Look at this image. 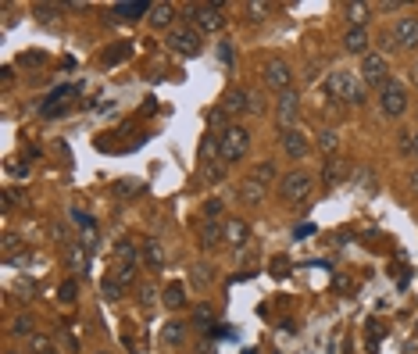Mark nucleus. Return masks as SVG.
I'll return each instance as SVG.
<instances>
[{"label":"nucleus","mask_w":418,"mask_h":354,"mask_svg":"<svg viewBox=\"0 0 418 354\" xmlns=\"http://www.w3.org/2000/svg\"><path fill=\"white\" fill-rule=\"evenodd\" d=\"M325 90L332 100H340V104H350V108H358V104L368 100V86L361 82L358 68H332L325 75Z\"/></svg>","instance_id":"nucleus-1"},{"label":"nucleus","mask_w":418,"mask_h":354,"mask_svg":"<svg viewBox=\"0 0 418 354\" xmlns=\"http://www.w3.org/2000/svg\"><path fill=\"white\" fill-rule=\"evenodd\" d=\"M250 151V129L240 126V122H233V126H225L218 133V154L225 165H240Z\"/></svg>","instance_id":"nucleus-2"},{"label":"nucleus","mask_w":418,"mask_h":354,"mask_svg":"<svg viewBox=\"0 0 418 354\" xmlns=\"http://www.w3.org/2000/svg\"><path fill=\"white\" fill-rule=\"evenodd\" d=\"M186 26H193L200 36H215L225 29V8L222 4H190L186 8Z\"/></svg>","instance_id":"nucleus-3"},{"label":"nucleus","mask_w":418,"mask_h":354,"mask_svg":"<svg viewBox=\"0 0 418 354\" xmlns=\"http://www.w3.org/2000/svg\"><path fill=\"white\" fill-rule=\"evenodd\" d=\"M311 186H315V176L304 172V169H294L279 179V197L286 204H304L311 197Z\"/></svg>","instance_id":"nucleus-4"},{"label":"nucleus","mask_w":418,"mask_h":354,"mask_svg":"<svg viewBox=\"0 0 418 354\" xmlns=\"http://www.w3.org/2000/svg\"><path fill=\"white\" fill-rule=\"evenodd\" d=\"M408 108H411L408 86H404V82H397V79H390L386 86L379 90V111L386 118H401V115H408Z\"/></svg>","instance_id":"nucleus-5"},{"label":"nucleus","mask_w":418,"mask_h":354,"mask_svg":"<svg viewBox=\"0 0 418 354\" xmlns=\"http://www.w3.org/2000/svg\"><path fill=\"white\" fill-rule=\"evenodd\" d=\"M358 75H361V82H365L368 90H383L386 82L393 79V75H390V61H386L379 50H372V54H365V57H361Z\"/></svg>","instance_id":"nucleus-6"},{"label":"nucleus","mask_w":418,"mask_h":354,"mask_svg":"<svg viewBox=\"0 0 418 354\" xmlns=\"http://www.w3.org/2000/svg\"><path fill=\"white\" fill-rule=\"evenodd\" d=\"M261 82L268 90H276V93L294 90V68H289V61L286 57H268L261 65Z\"/></svg>","instance_id":"nucleus-7"},{"label":"nucleus","mask_w":418,"mask_h":354,"mask_svg":"<svg viewBox=\"0 0 418 354\" xmlns=\"http://www.w3.org/2000/svg\"><path fill=\"white\" fill-rule=\"evenodd\" d=\"M164 44H169V50L179 54V57H197V54L204 50V36H200L193 26H175Z\"/></svg>","instance_id":"nucleus-8"},{"label":"nucleus","mask_w":418,"mask_h":354,"mask_svg":"<svg viewBox=\"0 0 418 354\" xmlns=\"http://www.w3.org/2000/svg\"><path fill=\"white\" fill-rule=\"evenodd\" d=\"M297 118H301V97H297V90L279 93V100H276V126H279V133L294 129Z\"/></svg>","instance_id":"nucleus-9"},{"label":"nucleus","mask_w":418,"mask_h":354,"mask_svg":"<svg viewBox=\"0 0 418 354\" xmlns=\"http://www.w3.org/2000/svg\"><path fill=\"white\" fill-rule=\"evenodd\" d=\"M218 108L229 115V118H236V115H247L250 111V90L247 86H229L218 100Z\"/></svg>","instance_id":"nucleus-10"},{"label":"nucleus","mask_w":418,"mask_h":354,"mask_svg":"<svg viewBox=\"0 0 418 354\" xmlns=\"http://www.w3.org/2000/svg\"><path fill=\"white\" fill-rule=\"evenodd\" d=\"M343 50L347 54H354V57H365V54H372V36H368V26H350L347 32H343Z\"/></svg>","instance_id":"nucleus-11"},{"label":"nucleus","mask_w":418,"mask_h":354,"mask_svg":"<svg viewBox=\"0 0 418 354\" xmlns=\"http://www.w3.org/2000/svg\"><path fill=\"white\" fill-rule=\"evenodd\" d=\"M279 140H283V154L289 161H304L311 154V140L301 129H286V133H279Z\"/></svg>","instance_id":"nucleus-12"},{"label":"nucleus","mask_w":418,"mask_h":354,"mask_svg":"<svg viewBox=\"0 0 418 354\" xmlns=\"http://www.w3.org/2000/svg\"><path fill=\"white\" fill-rule=\"evenodd\" d=\"M397 47L401 50H418V15H401L397 18Z\"/></svg>","instance_id":"nucleus-13"},{"label":"nucleus","mask_w":418,"mask_h":354,"mask_svg":"<svg viewBox=\"0 0 418 354\" xmlns=\"http://www.w3.org/2000/svg\"><path fill=\"white\" fill-rule=\"evenodd\" d=\"M347 176H350V161L347 158H325V165H322V186H329V190H336V186H343L347 183Z\"/></svg>","instance_id":"nucleus-14"},{"label":"nucleus","mask_w":418,"mask_h":354,"mask_svg":"<svg viewBox=\"0 0 418 354\" xmlns=\"http://www.w3.org/2000/svg\"><path fill=\"white\" fill-rule=\"evenodd\" d=\"M197 243H200V251H215V247L225 243V222H207L200 218L197 225Z\"/></svg>","instance_id":"nucleus-15"},{"label":"nucleus","mask_w":418,"mask_h":354,"mask_svg":"<svg viewBox=\"0 0 418 354\" xmlns=\"http://www.w3.org/2000/svg\"><path fill=\"white\" fill-rule=\"evenodd\" d=\"M247 243H250V225H247V218L229 215V218H225V247H233V251H243Z\"/></svg>","instance_id":"nucleus-16"},{"label":"nucleus","mask_w":418,"mask_h":354,"mask_svg":"<svg viewBox=\"0 0 418 354\" xmlns=\"http://www.w3.org/2000/svg\"><path fill=\"white\" fill-rule=\"evenodd\" d=\"M140 254H143V265L154 268V272H161L164 261H169V254H164V243H161V240H154V236L140 243Z\"/></svg>","instance_id":"nucleus-17"},{"label":"nucleus","mask_w":418,"mask_h":354,"mask_svg":"<svg viewBox=\"0 0 418 354\" xmlns=\"http://www.w3.org/2000/svg\"><path fill=\"white\" fill-rule=\"evenodd\" d=\"M65 261H68L72 272H86V268H90V243L72 240V243L65 247Z\"/></svg>","instance_id":"nucleus-18"},{"label":"nucleus","mask_w":418,"mask_h":354,"mask_svg":"<svg viewBox=\"0 0 418 354\" xmlns=\"http://www.w3.org/2000/svg\"><path fill=\"white\" fill-rule=\"evenodd\" d=\"M340 15H343L347 29H350V26H368V18H372V4H361V0H347V4L340 8Z\"/></svg>","instance_id":"nucleus-19"},{"label":"nucleus","mask_w":418,"mask_h":354,"mask_svg":"<svg viewBox=\"0 0 418 354\" xmlns=\"http://www.w3.org/2000/svg\"><path fill=\"white\" fill-rule=\"evenodd\" d=\"M222 154H218V133H204L200 140V151H197V165L200 169H207V165H218Z\"/></svg>","instance_id":"nucleus-20"},{"label":"nucleus","mask_w":418,"mask_h":354,"mask_svg":"<svg viewBox=\"0 0 418 354\" xmlns=\"http://www.w3.org/2000/svg\"><path fill=\"white\" fill-rule=\"evenodd\" d=\"M175 18H179V8H175V4H154L147 22H151V29H169V32H172V22H175Z\"/></svg>","instance_id":"nucleus-21"},{"label":"nucleus","mask_w":418,"mask_h":354,"mask_svg":"<svg viewBox=\"0 0 418 354\" xmlns=\"http://www.w3.org/2000/svg\"><path fill=\"white\" fill-rule=\"evenodd\" d=\"M26 351H29V354H57V344H54L50 333L36 329L32 337H26Z\"/></svg>","instance_id":"nucleus-22"},{"label":"nucleus","mask_w":418,"mask_h":354,"mask_svg":"<svg viewBox=\"0 0 418 354\" xmlns=\"http://www.w3.org/2000/svg\"><path fill=\"white\" fill-rule=\"evenodd\" d=\"M236 197H240L243 207H254V204L265 201V186H258L254 179H243V183L236 186Z\"/></svg>","instance_id":"nucleus-23"},{"label":"nucleus","mask_w":418,"mask_h":354,"mask_svg":"<svg viewBox=\"0 0 418 354\" xmlns=\"http://www.w3.org/2000/svg\"><path fill=\"white\" fill-rule=\"evenodd\" d=\"M143 190H147V183L143 179H133V176H125L115 183V197L118 201H133V197H143Z\"/></svg>","instance_id":"nucleus-24"},{"label":"nucleus","mask_w":418,"mask_h":354,"mask_svg":"<svg viewBox=\"0 0 418 354\" xmlns=\"http://www.w3.org/2000/svg\"><path fill=\"white\" fill-rule=\"evenodd\" d=\"M151 8L154 4H143V0H136V4H115L111 11L118 18H125V22H140V18H151Z\"/></svg>","instance_id":"nucleus-25"},{"label":"nucleus","mask_w":418,"mask_h":354,"mask_svg":"<svg viewBox=\"0 0 418 354\" xmlns=\"http://www.w3.org/2000/svg\"><path fill=\"white\" fill-rule=\"evenodd\" d=\"M247 179H254L258 186H279V172H276V161H258L254 172Z\"/></svg>","instance_id":"nucleus-26"},{"label":"nucleus","mask_w":418,"mask_h":354,"mask_svg":"<svg viewBox=\"0 0 418 354\" xmlns=\"http://www.w3.org/2000/svg\"><path fill=\"white\" fill-rule=\"evenodd\" d=\"M161 294H164V290H158L154 283H140V286H136V301H140L143 311H154V308L161 304Z\"/></svg>","instance_id":"nucleus-27"},{"label":"nucleus","mask_w":418,"mask_h":354,"mask_svg":"<svg viewBox=\"0 0 418 354\" xmlns=\"http://www.w3.org/2000/svg\"><path fill=\"white\" fill-rule=\"evenodd\" d=\"M243 11H247V22H268L276 4H268V0H247Z\"/></svg>","instance_id":"nucleus-28"},{"label":"nucleus","mask_w":418,"mask_h":354,"mask_svg":"<svg viewBox=\"0 0 418 354\" xmlns=\"http://www.w3.org/2000/svg\"><path fill=\"white\" fill-rule=\"evenodd\" d=\"M319 151H322L325 158H336V154H340V133L332 129V126L319 129Z\"/></svg>","instance_id":"nucleus-29"},{"label":"nucleus","mask_w":418,"mask_h":354,"mask_svg":"<svg viewBox=\"0 0 418 354\" xmlns=\"http://www.w3.org/2000/svg\"><path fill=\"white\" fill-rule=\"evenodd\" d=\"M115 258H118V265H140V243H133V240H118L115 243Z\"/></svg>","instance_id":"nucleus-30"},{"label":"nucleus","mask_w":418,"mask_h":354,"mask_svg":"<svg viewBox=\"0 0 418 354\" xmlns=\"http://www.w3.org/2000/svg\"><path fill=\"white\" fill-rule=\"evenodd\" d=\"M161 304L172 308V311H179L186 304V286L182 283H169V286H164V294H161Z\"/></svg>","instance_id":"nucleus-31"},{"label":"nucleus","mask_w":418,"mask_h":354,"mask_svg":"<svg viewBox=\"0 0 418 354\" xmlns=\"http://www.w3.org/2000/svg\"><path fill=\"white\" fill-rule=\"evenodd\" d=\"M129 54H133V44H115L100 54V61L104 65H122V61H129Z\"/></svg>","instance_id":"nucleus-32"},{"label":"nucleus","mask_w":418,"mask_h":354,"mask_svg":"<svg viewBox=\"0 0 418 354\" xmlns=\"http://www.w3.org/2000/svg\"><path fill=\"white\" fill-rule=\"evenodd\" d=\"M32 15H36L39 26H57V22H61V8H57V4H36Z\"/></svg>","instance_id":"nucleus-33"},{"label":"nucleus","mask_w":418,"mask_h":354,"mask_svg":"<svg viewBox=\"0 0 418 354\" xmlns=\"http://www.w3.org/2000/svg\"><path fill=\"white\" fill-rule=\"evenodd\" d=\"M190 283H193V286H200V290H204V286H211V283H215V268L207 265V261L193 265V268H190Z\"/></svg>","instance_id":"nucleus-34"},{"label":"nucleus","mask_w":418,"mask_h":354,"mask_svg":"<svg viewBox=\"0 0 418 354\" xmlns=\"http://www.w3.org/2000/svg\"><path fill=\"white\" fill-rule=\"evenodd\" d=\"M161 340L169 344V347H179V344L186 340V326H182V322H175V319H172V322H164V329H161Z\"/></svg>","instance_id":"nucleus-35"},{"label":"nucleus","mask_w":418,"mask_h":354,"mask_svg":"<svg viewBox=\"0 0 418 354\" xmlns=\"http://www.w3.org/2000/svg\"><path fill=\"white\" fill-rule=\"evenodd\" d=\"M383 337H386V329H383V322H375V319H368V322H365V344H368V351H379Z\"/></svg>","instance_id":"nucleus-36"},{"label":"nucleus","mask_w":418,"mask_h":354,"mask_svg":"<svg viewBox=\"0 0 418 354\" xmlns=\"http://www.w3.org/2000/svg\"><path fill=\"white\" fill-rule=\"evenodd\" d=\"M111 276L118 279V286H122V290L140 286V283H136V265H115V268H111Z\"/></svg>","instance_id":"nucleus-37"},{"label":"nucleus","mask_w":418,"mask_h":354,"mask_svg":"<svg viewBox=\"0 0 418 354\" xmlns=\"http://www.w3.org/2000/svg\"><path fill=\"white\" fill-rule=\"evenodd\" d=\"M47 61H50V57H47L44 50H26V54H18V65H22L26 72H32V68H44Z\"/></svg>","instance_id":"nucleus-38"},{"label":"nucleus","mask_w":418,"mask_h":354,"mask_svg":"<svg viewBox=\"0 0 418 354\" xmlns=\"http://www.w3.org/2000/svg\"><path fill=\"white\" fill-rule=\"evenodd\" d=\"M222 212H225V201H222V197H207L204 207H200V215H204L207 222H222Z\"/></svg>","instance_id":"nucleus-39"},{"label":"nucleus","mask_w":418,"mask_h":354,"mask_svg":"<svg viewBox=\"0 0 418 354\" xmlns=\"http://www.w3.org/2000/svg\"><path fill=\"white\" fill-rule=\"evenodd\" d=\"M100 294H104V301H122L118 279H115V276H104V279H100Z\"/></svg>","instance_id":"nucleus-40"},{"label":"nucleus","mask_w":418,"mask_h":354,"mask_svg":"<svg viewBox=\"0 0 418 354\" xmlns=\"http://www.w3.org/2000/svg\"><path fill=\"white\" fill-rule=\"evenodd\" d=\"M268 268H272V276H276V279H286L289 268H294V261H289V254H276Z\"/></svg>","instance_id":"nucleus-41"},{"label":"nucleus","mask_w":418,"mask_h":354,"mask_svg":"<svg viewBox=\"0 0 418 354\" xmlns=\"http://www.w3.org/2000/svg\"><path fill=\"white\" fill-rule=\"evenodd\" d=\"M225 169H229L225 161H218V165H207V169H200V179H204V183H222V179H225Z\"/></svg>","instance_id":"nucleus-42"},{"label":"nucleus","mask_w":418,"mask_h":354,"mask_svg":"<svg viewBox=\"0 0 418 354\" xmlns=\"http://www.w3.org/2000/svg\"><path fill=\"white\" fill-rule=\"evenodd\" d=\"M11 333H15V337H32V333H36V322H32L29 315H18V319L11 322Z\"/></svg>","instance_id":"nucleus-43"},{"label":"nucleus","mask_w":418,"mask_h":354,"mask_svg":"<svg viewBox=\"0 0 418 354\" xmlns=\"http://www.w3.org/2000/svg\"><path fill=\"white\" fill-rule=\"evenodd\" d=\"M193 326H197V329H215V326H211V308H207V304H197Z\"/></svg>","instance_id":"nucleus-44"},{"label":"nucleus","mask_w":418,"mask_h":354,"mask_svg":"<svg viewBox=\"0 0 418 354\" xmlns=\"http://www.w3.org/2000/svg\"><path fill=\"white\" fill-rule=\"evenodd\" d=\"M75 297H79V286H75V279L61 283V290H57V301H61V304H72Z\"/></svg>","instance_id":"nucleus-45"},{"label":"nucleus","mask_w":418,"mask_h":354,"mask_svg":"<svg viewBox=\"0 0 418 354\" xmlns=\"http://www.w3.org/2000/svg\"><path fill=\"white\" fill-rule=\"evenodd\" d=\"M68 218L79 225V229H86V233L93 236V222H90V215L86 212H82V207H72V212H68Z\"/></svg>","instance_id":"nucleus-46"},{"label":"nucleus","mask_w":418,"mask_h":354,"mask_svg":"<svg viewBox=\"0 0 418 354\" xmlns=\"http://www.w3.org/2000/svg\"><path fill=\"white\" fill-rule=\"evenodd\" d=\"M29 258H32V254H29V247H18V251H15V254H8L4 261H8L11 268H26V265H29Z\"/></svg>","instance_id":"nucleus-47"},{"label":"nucleus","mask_w":418,"mask_h":354,"mask_svg":"<svg viewBox=\"0 0 418 354\" xmlns=\"http://www.w3.org/2000/svg\"><path fill=\"white\" fill-rule=\"evenodd\" d=\"M397 147H401L404 158H411L415 154V129H401V143H397Z\"/></svg>","instance_id":"nucleus-48"},{"label":"nucleus","mask_w":418,"mask_h":354,"mask_svg":"<svg viewBox=\"0 0 418 354\" xmlns=\"http://www.w3.org/2000/svg\"><path fill=\"white\" fill-rule=\"evenodd\" d=\"M393 50H397V36H393V29H390V32L379 36V54L386 57V54H393Z\"/></svg>","instance_id":"nucleus-49"},{"label":"nucleus","mask_w":418,"mask_h":354,"mask_svg":"<svg viewBox=\"0 0 418 354\" xmlns=\"http://www.w3.org/2000/svg\"><path fill=\"white\" fill-rule=\"evenodd\" d=\"M207 122H211V126H222V129H225V126H233V122H229V115H225L222 108H211V111H207Z\"/></svg>","instance_id":"nucleus-50"},{"label":"nucleus","mask_w":418,"mask_h":354,"mask_svg":"<svg viewBox=\"0 0 418 354\" xmlns=\"http://www.w3.org/2000/svg\"><path fill=\"white\" fill-rule=\"evenodd\" d=\"M247 115H265V97L258 90H250V111Z\"/></svg>","instance_id":"nucleus-51"},{"label":"nucleus","mask_w":418,"mask_h":354,"mask_svg":"<svg viewBox=\"0 0 418 354\" xmlns=\"http://www.w3.org/2000/svg\"><path fill=\"white\" fill-rule=\"evenodd\" d=\"M218 57L225 61L229 68H233V61H236V57H233V44H229V39H222V44H218Z\"/></svg>","instance_id":"nucleus-52"},{"label":"nucleus","mask_w":418,"mask_h":354,"mask_svg":"<svg viewBox=\"0 0 418 354\" xmlns=\"http://www.w3.org/2000/svg\"><path fill=\"white\" fill-rule=\"evenodd\" d=\"M18 247H26V243H18V236H15V233H8V236H4V258H8V254H15Z\"/></svg>","instance_id":"nucleus-53"},{"label":"nucleus","mask_w":418,"mask_h":354,"mask_svg":"<svg viewBox=\"0 0 418 354\" xmlns=\"http://www.w3.org/2000/svg\"><path fill=\"white\" fill-rule=\"evenodd\" d=\"M18 201H22V197H18V190H11V186H8V190H4V204L11 207V204H18Z\"/></svg>","instance_id":"nucleus-54"},{"label":"nucleus","mask_w":418,"mask_h":354,"mask_svg":"<svg viewBox=\"0 0 418 354\" xmlns=\"http://www.w3.org/2000/svg\"><path fill=\"white\" fill-rule=\"evenodd\" d=\"M8 169H11L15 176H29V165H8Z\"/></svg>","instance_id":"nucleus-55"},{"label":"nucleus","mask_w":418,"mask_h":354,"mask_svg":"<svg viewBox=\"0 0 418 354\" xmlns=\"http://www.w3.org/2000/svg\"><path fill=\"white\" fill-rule=\"evenodd\" d=\"M408 183H411V190H415V194H418V169H415V172H411V179H408Z\"/></svg>","instance_id":"nucleus-56"},{"label":"nucleus","mask_w":418,"mask_h":354,"mask_svg":"<svg viewBox=\"0 0 418 354\" xmlns=\"http://www.w3.org/2000/svg\"><path fill=\"white\" fill-rule=\"evenodd\" d=\"M411 79L418 82V57H415V68H411Z\"/></svg>","instance_id":"nucleus-57"},{"label":"nucleus","mask_w":418,"mask_h":354,"mask_svg":"<svg viewBox=\"0 0 418 354\" xmlns=\"http://www.w3.org/2000/svg\"><path fill=\"white\" fill-rule=\"evenodd\" d=\"M411 158H418V129H415V154Z\"/></svg>","instance_id":"nucleus-58"},{"label":"nucleus","mask_w":418,"mask_h":354,"mask_svg":"<svg viewBox=\"0 0 418 354\" xmlns=\"http://www.w3.org/2000/svg\"><path fill=\"white\" fill-rule=\"evenodd\" d=\"M97 354H108V351H97Z\"/></svg>","instance_id":"nucleus-59"},{"label":"nucleus","mask_w":418,"mask_h":354,"mask_svg":"<svg viewBox=\"0 0 418 354\" xmlns=\"http://www.w3.org/2000/svg\"><path fill=\"white\" fill-rule=\"evenodd\" d=\"M8 354H18V351H8Z\"/></svg>","instance_id":"nucleus-60"},{"label":"nucleus","mask_w":418,"mask_h":354,"mask_svg":"<svg viewBox=\"0 0 418 354\" xmlns=\"http://www.w3.org/2000/svg\"><path fill=\"white\" fill-rule=\"evenodd\" d=\"M415 329H418V319H415Z\"/></svg>","instance_id":"nucleus-61"}]
</instances>
